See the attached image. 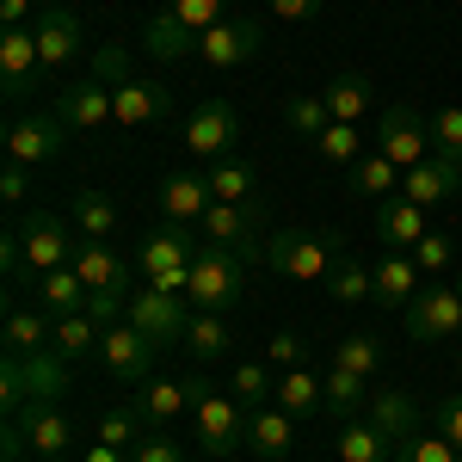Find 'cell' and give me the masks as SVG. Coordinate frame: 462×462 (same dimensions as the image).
<instances>
[{"label": "cell", "mask_w": 462, "mask_h": 462, "mask_svg": "<svg viewBox=\"0 0 462 462\" xmlns=\"http://www.w3.org/2000/svg\"><path fill=\"white\" fill-rule=\"evenodd\" d=\"M93 69L111 80V117H117V130H148V124H167L173 117V87L167 80H148V74H130V56L117 43H106L93 56Z\"/></svg>", "instance_id": "1"}, {"label": "cell", "mask_w": 462, "mask_h": 462, "mask_svg": "<svg viewBox=\"0 0 462 462\" xmlns=\"http://www.w3.org/2000/svg\"><path fill=\"white\" fill-rule=\"evenodd\" d=\"M339 259H346V241L327 228H272L265 235V265L296 284H327Z\"/></svg>", "instance_id": "2"}, {"label": "cell", "mask_w": 462, "mask_h": 462, "mask_svg": "<svg viewBox=\"0 0 462 462\" xmlns=\"http://www.w3.org/2000/svg\"><path fill=\"white\" fill-rule=\"evenodd\" d=\"M0 394H6V413H19V407H50V401H62L69 394V357L56 352H32V357H13L0 364Z\"/></svg>", "instance_id": "3"}, {"label": "cell", "mask_w": 462, "mask_h": 462, "mask_svg": "<svg viewBox=\"0 0 462 462\" xmlns=\"http://www.w3.org/2000/svg\"><path fill=\"white\" fill-rule=\"evenodd\" d=\"M247 407L235 401V394L210 389V376H191V431H198V444L210 450V457H235L241 444H247Z\"/></svg>", "instance_id": "4"}, {"label": "cell", "mask_w": 462, "mask_h": 462, "mask_svg": "<svg viewBox=\"0 0 462 462\" xmlns=\"http://www.w3.org/2000/svg\"><path fill=\"white\" fill-rule=\"evenodd\" d=\"M241 290H247V259H241L235 247L204 241V247H198V259H191L185 302H191V309H216V315H228V309L241 302Z\"/></svg>", "instance_id": "5"}, {"label": "cell", "mask_w": 462, "mask_h": 462, "mask_svg": "<svg viewBox=\"0 0 462 462\" xmlns=\"http://www.w3.org/2000/svg\"><path fill=\"white\" fill-rule=\"evenodd\" d=\"M457 333H462L457 284H444V278L420 284V296L407 302V339H413V346H444V339H457Z\"/></svg>", "instance_id": "6"}, {"label": "cell", "mask_w": 462, "mask_h": 462, "mask_svg": "<svg viewBox=\"0 0 462 462\" xmlns=\"http://www.w3.org/2000/svg\"><path fill=\"white\" fill-rule=\"evenodd\" d=\"M198 228H204V241H216V247H235L247 265L265 259V204L259 198H247V204H210V216Z\"/></svg>", "instance_id": "7"}, {"label": "cell", "mask_w": 462, "mask_h": 462, "mask_svg": "<svg viewBox=\"0 0 462 462\" xmlns=\"http://www.w3.org/2000/svg\"><path fill=\"white\" fill-rule=\"evenodd\" d=\"M124 320H136L154 346H185V320H191V302L173 296V290H130V302H124Z\"/></svg>", "instance_id": "8"}, {"label": "cell", "mask_w": 462, "mask_h": 462, "mask_svg": "<svg viewBox=\"0 0 462 462\" xmlns=\"http://www.w3.org/2000/svg\"><path fill=\"white\" fill-rule=\"evenodd\" d=\"M74 272H80V284L93 290V296H111V302H130V284H136V265L124 259V253L111 247V241H74Z\"/></svg>", "instance_id": "9"}, {"label": "cell", "mask_w": 462, "mask_h": 462, "mask_svg": "<svg viewBox=\"0 0 462 462\" xmlns=\"http://www.w3.org/2000/svg\"><path fill=\"white\" fill-rule=\"evenodd\" d=\"M154 339H148L136 320H111L106 339H99V364H106L117 383H130V389H143L148 376H154Z\"/></svg>", "instance_id": "10"}, {"label": "cell", "mask_w": 462, "mask_h": 462, "mask_svg": "<svg viewBox=\"0 0 462 462\" xmlns=\"http://www.w3.org/2000/svg\"><path fill=\"white\" fill-rule=\"evenodd\" d=\"M69 259H74V235L62 228V216L32 210L19 222V272L43 278V272H56V265H69Z\"/></svg>", "instance_id": "11"}, {"label": "cell", "mask_w": 462, "mask_h": 462, "mask_svg": "<svg viewBox=\"0 0 462 462\" xmlns=\"http://www.w3.org/2000/svg\"><path fill=\"white\" fill-rule=\"evenodd\" d=\"M69 143V124H62V111H25V117H13V130H6V161L13 167H43V161H56Z\"/></svg>", "instance_id": "12"}, {"label": "cell", "mask_w": 462, "mask_h": 462, "mask_svg": "<svg viewBox=\"0 0 462 462\" xmlns=\"http://www.w3.org/2000/svg\"><path fill=\"white\" fill-rule=\"evenodd\" d=\"M56 111H62V124H69L74 136L117 130V117H111V80L99 69L80 74V80H69V87H62V99H56Z\"/></svg>", "instance_id": "13"}, {"label": "cell", "mask_w": 462, "mask_h": 462, "mask_svg": "<svg viewBox=\"0 0 462 462\" xmlns=\"http://www.w3.org/2000/svg\"><path fill=\"white\" fill-rule=\"evenodd\" d=\"M235 136H241V111L228 99H204L185 117V154H198V161H228Z\"/></svg>", "instance_id": "14"}, {"label": "cell", "mask_w": 462, "mask_h": 462, "mask_svg": "<svg viewBox=\"0 0 462 462\" xmlns=\"http://www.w3.org/2000/svg\"><path fill=\"white\" fill-rule=\"evenodd\" d=\"M198 247H204V228H191V222H161V228L143 241V253H136L143 284L161 278V272H185V265L198 259Z\"/></svg>", "instance_id": "15"}, {"label": "cell", "mask_w": 462, "mask_h": 462, "mask_svg": "<svg viewBox=\"0 0 462 462\" xmlns=\"http://www.w3.org/2000/svg\"><path fill=\"white\" fill-rule=\"evenodd\" d=\"M457 191H462V154H444V148H431V161H420V167L401 173V198L420 204V210L450 204Z\"/></svg>", "instance_id": "16"}, {"label": "cell", "mask_w": 462, "mask_h": 462, "mask_svg": "<svg viewBox=\"0 0 462 462\" xmlns=\"http://www.w3.org/2000/svg\"><path fill=\"white\" fill-rule=\"evenodd\" d=\"M376 154H389L401 173H407V167H420V161H431V124H420V111H413V106L383 111V130H376Z\"/></svg>", "instance_id": "17"}, {"label": "cell", "mask_w": 462, "mask_h": 462, "mask_svg": "<svg viewBox=\"0 0 462 462\" xmlns=\"http://www.w3.org/2000/svg\"><path fill=\"white\" fill-rule=\"evenodd\" d=\"M37 50H43V74H62L87 50V25L74 6H43L37 13Z\"/></svg>", "instance_id": "18"}, {"label": "cell", "mask_w": 462, "mask_h": 462, "mask_svg": "<svg viewBox=\"0 0 462 462\" xmlns=\"http://www.w3.org/2000/svg\"><path fill=\"white\" fill-rule=\"evenodd\" d=\"M0 80H6V99H25L37 80H43L37 25H13V32H0Z\"/></svg>", "instance_id": "19"}, {"label": "cell", "mask_w": 462, "mask_h": 462, "mask_svg": "<svg viewBox=\"0 0 462 462\" xmlns=\"http://www.w3.org/2000/svg\"><path fill=\"white\" fill-rule=\"evenodd\" d=\"M259 43H265L259 19H222V25H210V32L198 37V62H210V69L228 74L235 62H253Z\"/></svg>", "instance_id": "20"}, {"label": "cell", "mask_w": 462, "mask_h": 462, "mask_svg": "<svg viewBox=\"0 0 462 462\" xmlns=\"http://www.w3.org/2000/svg\"><path fill=\"white\" fill-rule=\"evenodd\" d=\"M13 426H19V438H25L32 457H69L74 450V420L56 407V401H50V407H19Z\"/></svg>", "instance_id": "21"}, {"label": "cell", "mask_w": 462, "mask_h": 462, "mask_svg": "<svg viewBox=\"0 0 462 462\" xmlns=\"http://www.w3.org/2000/svg\"><path fill=\"white\" fill-rule=\"evenodd\" d=\"M191 407V376H148L136 389V413H143V431H173Z\"/></svg>", "instance_id": "22"}, {"label": "cell", "mask_w": 462, "mask_h": 462, "mask_svg": "<svg viewBox=\"0 0 462 462\" xmlns=\"http://www.w3.org/2000/svg\"><path fill=\"white\" fill-rule=\"evenodd\" d=\"M431 210H420V204H407L401 191L394 198H383L376 204V235H383V247H394V253H413L420 241L431 235V222H426Z\"/></svg>", "instance_id": "23"}, {"label": "cell", "mask_w": 462, "mask_h": 462, "mask_svg": "<svg viewBox=\"0 0 462 462\" xmlns=\"http://www.w3.org/2000/svg\"><path fill=\"white\" fill-rule=\"evenodd\" d=\"M420 265H413V253H383L376 265H370V302H383V309H407L413 296H420Z\"/></svg>", "instance_id": "24"}, {"label": "cell", "mask_w": 462, "mask_h": 462, "mask_svg": "<svg viewBox=\"0 0 462 462\" xmlns=\"http://www.w3.org/2000/svg\"><path fill=\"white\" fill-rule=\"evenodd\" d=\"M32 290H37V309H43V315H56V320L93 309V290L80 284V272H74V265H56V272L32 278Z\"/></svg>", "instance_id": "25"}, {"label": "cell", "mask_w": 462, "mask_h": 462, "mask_svg": "<svg viewBox=\"0 0 462 462\" xmlns=\"http://www.w3.org/2000/svg\"><path fill=\"white\" fill-rule=\"evenodd\" d=\"M56 346V315H43V309H25V302H13L6 309V352L13 357H32V352H50Z\"/></svg>", "instance_id": "26"}, {"label": "cell", "mask_w": 462, "mask_h": 462, "mask_svg": "<svg viewBox=\"0 0 462 462\" xmlns=\"http://www.w3.org/2000/svg\"><path fill=\"white\" fill-rule=\"evenodd\" d=\"M210 179L204 173H173L167 179V185H161V210H167V222H191V228H198V222H204V216H210Z\"/></svg>", "instance_id": "27"}, {"label": "cell", "mask_w": 462, "mask_h": 462, "mask_svg": "<svg viewBox=\"0 0 462 462\" xmlns=\"http://www.w3.org/2000/svg\"><path fill=\"white\" fill-rule=\"evenodd\" d=\"M364 420L383 431L389 444H401V438H413V431H420V401H413V394H401V389H376Z\"/></svg>", "instance_id": "28"}, {"label": "cell", "mask_w": 462, "mask_h": 462, "mask_svg": "<svg viewBox=\"0 0 462 462\" xmlns=\"http://www.w3.org/2000/svg\"><path fill=\"white\" fill-rule=\"evenodd\" d=\"M247 450H259L265 462H284L296 450V420H290L284 407H259L247 420Z\"/></svg>", "instance_id": "29"}, {"label": "cell", "mask_w": 462, "mask_h": 462, "mask_svg": "<svg viewBox=\"0 0 462 462\" xmlns=\"http://www.w3.org/2000/svg\"><path fill=\"white\" fill-rule=\"evenodd\" d=\"M320 99L333 111V124H364V117L376 111V87H370L364 74H333V80L320 87Z\"/></svg>", "instance_id": "30"}, {"label": "cell", "mask_w": 462, "mask_h": 462, "mask_svg": "<svg viewBox=\"0 0 462 462\" xmlns=\"http://www.w3.org/2000/svg\"><path fill=\"white\" fill-rule=\"evenodd\" d=\"M185 352L198 357V364H216V357H228V352H235L228 315H216V309H191V320H185Z\"/></svg>", "instance_id": "31"}, {"label": "cell", "mask_w": 462, "mask_h": 462, "mask_svg": "<svg viewBox=\"0 0 462 462\" xmlns=\"http://www.w3.org/2000/svg\"><path fill=\"white\" fill-rule=\"evenodd\" d=\"M272 407H284L290 420H309V413H327V401H320V376L302 364V370H278V401Z\"/></svg>", "instance_id": "32"}, {"label": "cell", "mask_w": 462, "mask_h": 462, "mask_svg": "<svg viewBox=\"0 0 462 462\" xmlns=\"http://www.w3.org/2000/svg\"><path fill=\"white\" fill-rule=\"evenodd\" d=\"M69 216H74V228H80L87 241H111V235H117V204H111L99 185H80Z\"/></svg>", "instance_id": "33"}, {"label": "cell", "mask_w": 462, "mask_h": 462, "mask_svg": "<svg viewBox=\"0 0 462 462\" xmlns=\"http://www.w3.org/2000/svg\"><path fill=\"white\" fill-rule=\"evenodd\" d=\"M333 450H339V462H389V457H394V444H389L376 426H370V420H339Z\"/></svg>", "instance_id": "34"}, {"label": "cell", "mask_w": 462, "mask_h": 462, "mask_svg": "<svg viewBox=\"0 0 462 462\" xmlns=\"http://www.w3.org/2000/svg\"><path fill=\"white\" fill-rule=\"evenodd\" d=\"M333 364L352 370V376H364V383H376V376H383V339H376V333H339V339H333Z\"/></svg>", "instance_id": "35"}, {"label": "cell", "mask_w": 462, "mask_h": 462, "mask_svg": "<svg viewBox=\"0 0 462 462\" xmlns=\"http://www.w3.org/2000/svg\"><path fill=\"white\" fill-rule=\"evenodd\" d=\"M320 401H327V413H333V420H357V407L370 401V383L333 364V370L320 376Z\"/></svg>", "instance_id": "36"}, {"label": "cell", "mask_w": 462, "mask_h": 462, "mask_svg": "<svg viewBox=\"0 0 462 462\" xmlns=\"http://www.w3.org/2000/svg\"><path fill=\"white\" fill-rule=\"evenodd\" d=\"M99 339H106V320L93 315V309L56 320V352L69 357V364H74V357H87V352H99Z\"/></svg>", "instance_id": "37"}, {"label": "cell", "mask_w": 462, "mask_h": 462, "mask_svg": "<svg viewBox=\"0 0 462 462\" xmlns=\"http://www.w3.org/2000/svg\"><path fill=\"white\" fill-rule=\"evenodd\" d=\"M143 50L161 56V62H179V56H198V32H185L173 13H161V19L143 32Z\"/></svg>", "instance_id": "38"}, {"label": "cell", "mask_w": 462, "mask_h": 462, "mask_svg": "<svg viewBox=\"0 0 462 462\" xmlns=\"http://www.w3.org/2000/svg\"><path fill=\"white\" fill-rule=\"evenodd\" d=\"M352 191L383 204V198H394V191H401V167H394L389 154H364V161L352 167Z\"/></svg>", "instance_id": "39"}, {"label": "cell", "mask_w": 462, "mask_h": 462, "mask_svg": "<svg viewBox=\"0 0 462 462\" xmlns=\"http://www.w3.org/2000/svg\"><path fill=\"white\" fill-rule=\"evenodd\" d=\"M315 154L327 167H357V161H364V130H357V124H327L315 136Z\"/></svg>", "instance_id": "40"}, {"label": "cell", "mask_w": 462, "mask_h": 462, "mask_svg": "<svg viewBox=\"0 0 462 462\" xmlns=\"http://www.w3.org/2000/svg\"><path fill=\"white\" fill-rule=\"evenodd\" d=\"M204 179H210L216 204H247V198H259V191H253V167H247V161H216Z\"/></svg>", "instance_id": "41"}, {"label": "cell", "mask_w": 462, "mask_h": 462, "mask_svg": "<svg viewBox=\"0 0 462 462\" xmlns=\"http://www.w3.org/2000/svg\"><path fill=\"white\" fill-rule=\"evenodd\" d=\"M235 401H241L247 413L272 407V401H278V376H272L265 364H235Z\"/></svg>", "instance_id": "42"}, {"label": "cell", "mask_w": 462, "mask_h": 462, "mask_svg": "<svg viewBox=\"0 0 462 462\" xmlns=\"http://www.w3.org/2000/svg\"><path fill=\"white\" fill-rule=\"evenodd\" d=\"M389 462H462V450L444 438V431H413V438H401V444H394Z\"/></svg>", "instance_id": "43"}, {"label": "cell", "mask_w": 462, "mask_h": 462, "mask_svg": "<svg viewBox=\"0 0 462 462\" xmlns=\"http://www.w3.org/2000/svg\"><path fill=\"white\" fill-rule=\"evenodd\" d=\"M284 124H290V136H309V143H315L320 130L333 124V111H327L320 93H296V99L284 106Z\"/></svg>", "instance_id": "44"}, {"label": "cell", "mask_w": 462, "mask_h": 462, "mask_svg": "<svg viewBox=\"0 0 462 462\" xmlns=\"http://www.w3.org/2000/svg\"><path fill=\"white\" fill-rule=\"evenodd\" d=\"M327 290H333V302H370V290H376V284H370V265H357L352 253H346V259L333 265V284H327Z\"/></svg>", "instance_id": "45"}, {"label": "cell", "mask_w": 462, "mask_h": 462, "mask_svg": "<svg viewBox=\"0 0 462 462\" xmlns=\"http://www.w3.org/2000/svg\"><path fill=\"white\" fill-rule=\"evenodd\" d=\"M167 13H173L185 32L204 37L210 25H222V19H228V0H167Z\"/></svg>", "instance_id": "46"}, {"label": "cell", "mask_w": 462, "mask_h": 462, "mask_svg": "<svg viewBox=\"0 0 462 462\" xmlns=\"http://www.w3.org/2000/svg\"><path fill=\"white\" fill-rule=\"evenodd\" d=\"M136 426H143L136 407H111L106 420H99V444H111V450H136Z\"/></svg>", "instance_id": "47"}, {"label": "cell", "mask_w": 462, "mask_h": 462, "mask_svg": "<svg viewBox=\"0 0 462 462\" xmlns=\"http://www.w3.org/2000/svg\"><path fill=\"white\" fill-rule=\"evenodd\" d=\"M130 462H185V444H179L173 431H143Z\"/></svg>", "instance_id": "48"}, {"label": "cell", "mask_w": 462, "mask_h": 462, "mask_svg": "<svg viewBox=\"0 0 462 462\" xmlns=\"http://www.w3.org/2000/svg\"><path fill=\"white\" fill-rule=\"evenodd\" d=\"M413 265H420L426 278H444V272H450V235H438V228H431L426 241L413 247Z\"/></svg>", "instance_id": "49"}, {"label": "cell", "mask_w": 462, "mask_h": 462, "mask_svg": "<svg viewBox=\"0 0 462 462\" xmlns=\"http://www.w3.org/2000/svg\"><path fill=\"white\" fill-rule=\"evenodd\" d=\"M265 357H272V370H302V364H309V339H302V333H272Z\"/></svg>", "instance_id": "50"}, {"label": "cell", "mask_w": 462, "mask_h": 462, "mask_svg": "<svg viewBox=\"0 0 462 462\" xmlns=\"http://www.w3.org/2000/svg\"><path fill=\"white\" fill-rule=\"evenodd\" d=\"M431 148H444V154H462V106H444L431 117Z\"/></svg>", "instance_id": "51"}, {"label": "cell", "mask_w": 462, "mask_h": 462, "mask_svg": "<svg viewBox=\"0 0 462 462\" xmlns=\"http://www.w3.org/2000/svg\"><path fill=\"white\" fill-rule=\"evenodd\" d=\"M431 431H444V438L462 450V394H444V401L431 407Z\"/></svg>", "instance_id": "52"}, {"label": "cell", "mask_w": 462, "mask_h": 462, "mask_svg": "<svg viewBox=\"0 0 462 462\" xmlns=\"http://www.w3.org/2000/svg\"><path fill=\"white\" fill-rule=\"evenodd\" d=\"M272 6V19H284V25H302V19H315L327 0H265Z\"/></svg>", "instance_id": "53"}, {"label": "cell", "mask_w": 462, "mask_h": 462, "mask_svg": "<svg viewBox=\"0 0 462 462\" xmlns=\"http://www.w3.org/2000/svg\"><path fill=\"white\" fill-rule=\"evenodd\" d=\"M25 191H32V167H13V161H6V173H0V198H6V204H25Z\"/></svg>", "instance_id": "54"}, {"label": "cell", "mask_w": 462, "mask_h": 462, "mask_svg": "<svg viewBox=\"0 0 462 462\" xmlns=\"http://www.w3.org/2000/svg\"><path fill=\"white\" fill-rule=\"evenodd\" d=\"M32 6L37 0H0V25H6V32H13V25H37Z\"/></svg>", "instance_id": "55"}, {"label": "cell", "mask_w": 462, "mask_h": 462, "mask_svg": "<svg viewBox=\"0 0 462 462\" xmlns=\"http://www.w3.org/2000/svg\"><path fill=\"white\" fill-rule=\"evenodd\" d=\"M80 462H124V450H111V444H99V438H93V444L80 450Z\"/></svg>", "instance_id": "56"}, {"label": "cell", "mask_w": 462, "mask_h": 462, "mask_svg": "<svg viewBox=\"0 0 462 462\" xmlns=\"http://www.w3.org/2000/svg\"><path fill=\"white\" fill-rule=\"evenodd\" d=\"M37 462H80V457H37Z\"/></svg>", "instance_id": "57"}, {"label": "cell", "mask_w": 462, "mask_h": 462, "mask_svg": "<svg viewBox=\"0 0 462 462\" xmlns=\"http://www.w3.org/2000/svg\"><path fill=\"white\" fill-rule=\"evenodd\" d=\"M37 6H69V0H37Z\"/></svg>", "instance_id": "58"}, {"label": "cell", "mask_w": 462, "mask_h": 462, "mask_svg": "<svg viewBox=\"0 0 462 462\" xmlns=\"http://www.w3.org/2000/svg\"><path fill=\"white\" fill-rule=\"evenodd\" d=\"M457 296H462V272H457Z\"/></svg>", "instance_id": "59"}, {"label": "cell", "mask_w": 462, "mask_h": 462, "mask_svg": "<svg viewBox=\"0 0 462 462\" xmlns=\"http://www.w3.org/2000/svg\"><path fill=\"white\" fill-rule=\"evenodd\" d=\"M457 370H462V357H457Z\"/></svg>", "instance_id": "60"}]
</instances>
